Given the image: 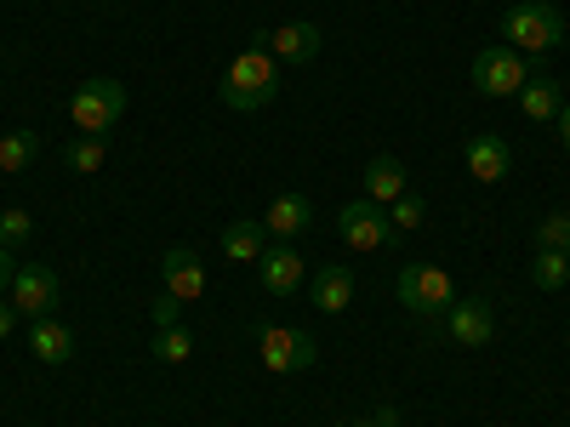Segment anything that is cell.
I'll list each match as a JSON object with an SVG mask.
<instances>
[{"label":"cell","instance_id":"obj_18","mask_svg":"<svg viewBox=\"0 0 570 427\" xmlns=\"http://www.w3.org/2000/svg\"><path fill=\"white\" fill-rule=\"evenodd\" d=\"M217 246H223L228 262H252V268H257V257L268 251V228H263V222H228Z\"/></svg>","mask_w":570,"mask_h":427},{"label":"cell","instance_id":"obj_22","mask_svg":"<svg viewBox=\"0 0 570 427\" xmlns=\"http://www.w3.org/2000/svg\"><path fill=\"white\" fill-rule=\"evenodd\" d=\"M149 354H155L160 365H183L188 354H195V337H188L183 325H171V330H155V342H149Z\"/></svg>","mask_w":570,"mask_h":427},{"label":"cell","instance_id":"obj_25","mask_svg":"<svg viewBox=\"0 0 570 427\" xmlns=\"http://www.w3.org/2000/svg\"><path fill=\"white\" fill-rule=\"evenodd\" d=\"M29 234H35V217H29V211H18V206L0 211V246H7V251H18Z\"/></svg>","mask_w":570,"mask_h":427},{"label":"cell","instance_id":"obj_4","mask_svg":"<svg viewBox=\"0 0 570 427\" xmlns=\"http://www.w3.org/2000/svg\"><path fill=\"white\" fill-rule=\"evenodd\" d=\"M542 75V58H525L513 52V46H485L480 58H473V86L485 91V98H519V86Z\"/></svg>","mask_w":570,"mask_h":427},{"label":"cell","instance_id":"obj_11","mask_svg":"<svg viewBox=\"0 0 570 427\" xmlns=\"http://www.w3.org/2000/svg\"><path fill=\"white\" fill-rule=\"evenodd\" d=\"M303 274H308V262L297 257V246H285V240H274V246L257 257V279H263L268 297H292L297 285H303Z\"/></svg>","mask_w":570,"mask_h":427},{"label":"cell","instance_id":"obj_20","mask_svg":"<svg viewBox=\"0 0 570 427\" xmlns=\"http://www.w3.org/2000/svg\"><path fill=\"white\" fill-rule=\"evenodd\" d=\"M531 285H537V291H564V285H570V251H537Z\"/></svg>","mask_w":570,"mask_h":427},{"label":"cell","instance_id":"obj_7","mask_svg":"<svg viewBox=\"0 0 570 427\" xmlns=\"http://www.w3.org/2000/svg\"><path fill=\"white\" fill-rule=\"evenodd\" d=\"M257 354H263V370L274 376H297L320 359V342L308 337V330H292V325H268L257 337Z\"/></svg>","mask_w":570,"mask_h":427},{"label":"cell","instance_id":"obj_27","mask_svg":"<svg viewBox=\"0 0 570 427\" xmlns=\"http://www.w3.org/2000/svg\"><path fill=\"white\" fill-rule=\"evenodd\" d=\"M149 319H155V330H171V325H183V302H177L171 291H160V297L149 302Z\"/></svg>","mask_w":570,"mask_h":427},{"label":"cell","instance_id":"obj_31","mask_svg":"<svg viewBox=\"0 0 570 427\" xmlns=\"http://www.w3.org/2000/svg\"><path fill=\"white\" fill-rule=\"evenodd\" d=\"M559 142H564V149H570V103L559 109Z\"/></svg>","mask_w":570,"mask_h":427},{"label":"cell","instance_id":"obj_17","mask_svg":"<svg viewBox=\"0 0 570 427\" xmlns=\"http://www.w3.org/2000/svg\"><path fill=\"white\" fill-rule=\"evenodd\" d=\"M29 348H35L40 365H69L75 359V337L58 319H29Z\"/></svg>","mask_w":570,"mask_h":427},{"label":"cell","instance_id":"obj_23","mask_svg":"<svg viewBox=\"0 0 570 427\" xmlns=\"http://www.w3.org/2000/svg\"><path fill=\"white\" fill-rule=\"evenodd\" d=\"M104 155H109V137H75L69 149H63V166L69 171H98Z\"/></svg>","mask_w":570,"mask_h":427},{"label":"cell","instance_id":"obj_5","mask_svg":"<svg viewBox=\"0 0 570 427\" xmlns=\"http://www.w3.org/2000/svg\"><path fill=\"white\" fill-rule=\"evenodd\" d=\"M400 302H405L422 325H434V319H445V308L456 302V285H451V274H445L440 262H405V268H400Z\"/></svg>","mask_w":570,"mask_h":427},{"label":"cell","instance_id":"obj_9","mask_svg":"<svg viewBox=\"0 0 570 427\" xmlns=\"http://www.w3.org/2000/svg\"><path fill=\"white\" fill-rule=\"evenodd\" d=\"M12 308L23 319H52V308H58V274L46 262H23L12 274Z\"/></svg>","mask_w":570,"mask_h":427},{"label":"cell","instance_id":"obj_6","mask_svg":"<svg viewBox=\"0 0 570 427\" xmlns=\"http://www.w3.org/2000/svg\"><path fill=\"white\" fill-rule=\"evenodd\" d=\"M337 234L348 251H389L400 240V228L389 222V206H376V200H348L337 211Z\"/></svg>","mask_w":570,"mask_h":427},{"label":"cell","instance_id":"obj_10","mask_svg":"<svg viewBox=\"0 0 570 427\" xmlns=\"http://www.w3.org/2000/svg\"><path fill=\"white\" fill-rule=\"evenodd\" d=\"M160 291H171L177 302H200L206 297V268H200V257L188 246H171L160 257Z\"/></svg>","mask_w":570,"mask_h":427},{"label":"cell","instance_id":"obj_21","mask_svg":"<svg viewBox=\"0 0 570 427\" xmlns=\"http://www.w3.org/2000/svg\"><path fill=\"white\" fill-rule=\"evenodd\" d=\"M40 155V137L35 131H12V137H0V171H29Z\"/></svg>","mask_w":570,"mask_h":427},{"label":"cell","instance_id":"obj_8","mask_svg":"<svg viewBox=\"0 0 570 427\" xmlns=\"http://www.w3.org/2000/svg\"><path fill=\"white\" fill-rule=\"evenodd\" d=\"M440 325H445V337H451L456 348H485V342L497 337V308H491L485 297H456Z\"/></svg>","mask_w":570,"mask_h":427},{"label":"cell","instance_id":"obj_26","mask_svg":"<svg viewBox=\"0 0 570 427\" xmlns=\"http://www.w3.org/2000/svg\"><path fill=\"white\" fill-rule=\"evenodd\" d=\"M422 217H428V206H422V195H411V188H405V195L389 206V222L400 228V234H411V228H422Z\"/></svg>","mask_w":570,"mask_h":427},{"label":"cell","instance_id":"obj_13","mask_svg":"<svg viewBox=\"0 0 570 427\" xmlns=\"http://www.w3.org/2000/svg\"><path fill=\"white\" fill-rule=\"evenodd\" d=\"M263 228L274 234V240H285V246H292L297 234H308V228H314V206H308V195H279V200H268V211H263Z\"/></svg>","mask_w":570,"mask_h":427},{"label":"cell","instance_id":"obj_1","mask_svg":"<svg viewBox=\"0 0 570 427\" xmlns=\"http://www.w3.org/2000/svg\"><path fill=\"white\" fill-rule=\"evenodd\" d=\"M217 98H223L228 109H240V115L268 109V103L279 98V63H274L268 46H246V52L223 69V80H217Z\"/></svg>","mask_w":570,"mask_h":427},{"label":"cell","instance_id":"obj_14","mask_svg":"<svg viewBox=\"0 0 570 427\" xmlns=\"http://www.w3.org/2000/svg\"><path fill=\"white\" fill-rule=\"evenodd\" d=\"M263 46L274 52V63H314L320 58V23H285Z\"/></svg>","mask_w":570,"mask_h":427},{"label":"cell","instance_id":"obj_24","mask_svg":"<svg viewBox=\"0 0 570 427\" xmlns=\"http://www.w3.org/2000/svg\"><path fill=\"white\" fill-rule=\"evenodd\" d=\"M537 251H570V211H548L537 222Z\"/></svg>","mask_w":570,"mask_h":427},{"label":"cell","instance_id":"obj_30","mask_svg":"<svg viewBox=\"0 0 570 427\" xmlns=\"http://www.w3.org/2000/svg\"><path fill=\"white\" fill-rule=\"evenodd\" d=\"M376 427H400V410H394V405H383V410H376Z\"/></svg>","mask_w":570,"mask_h":427},{"label":"cell","instance_id":"obj_19","mask_svg":"<svg viewBox=\"0 0 570 427\" xmlns=\"http://www.w3.org/2000/svg\"><path fill=\"white\" fill-rule=\"evenodd\" d=\"M519 109H525L531 120H542V126H548V120H559V109H564V103H559V86H553L548 75L525 80V86H519Z\"/></svg>","mask_w":570,"mask_h":427},{"label":"cell","instance_id":"obj_2","mask_svg":"<svg viewBox=\"0 0 570 427\" xmlns=\"http://www.w3.org/2000/svg\"><path fill=\"white\" fill-rule=\"evenodd\" d=\"M502 34L513 52L525 58H548L553 46H564V18L553 0H513V7L502 12Z\"/></svg>","mask_w":570,"mask_h":427},{"label":"cell","instance_id":"obj_28","mask_svg":"<svg viewBox=\"0 0 570 427\" xmlns=\"http://www.w3.org/2000/svg\"><path fill=\"white\" fill-rule=\"evenodd\" d=\"M18 319H23V314H18V308H12L7 297H0V342H7V337H12V325H18Z\"/></svg>","mask_w":570,"mask_h":427},{"label":"cell","instance_id":"obj_3","mask_svg":"<svg viewBox=\"0 0 570 427\" xmlns=\"http://www.w3.org/2000/svg\"><path fill=\"white\" fill-rule=\"evenodd\" d=\"M126 115V86L98 75V80H80L75 98H69V126L80 137H109V126Z\"/></svg>","mask_w":570,"mask_h":427},{"label":"cell","instance_id":"obj_15","mask_svg":"<svg viewBox=\"0 0 570 427\" xmlns=\"http://www.w3.org/2000/svg\"><path fill=\"white\" fill-rule=\"evenodd\" d=\"M411 188V177H405V166L394 160V155H376L371 166H365V200H376V206H394L400 195Z\"/></svg>","mask_w":570,"mask_h":427},{"label":"cell","instance_id":"obj_12","mask_svg":"<svg viewBox=\"0 0 570 427\" xmlns=\"http://www.w3.org/2000/svg\"><path fill=\"white\" fill-rule=\"evenodd\" d=\"M508 171H513V149H508L497 131L468 137V177H473V182H502Z\"/></svg>","mask_w":570,"mask_h":427},{"label":"cell","instance_id":"obj_16","mask_svg":"<svg viewBox=\"0 0 570 427\" xmlns=\"http://www.w3.org/2000/svg\"><path fill=\"white\" fill-rule=\"evenodd\" d=\"M354 302V274H348V262H325L320 274H314V308L320 314H343Z\"/></svg>","mask_w":570,"mask_h":427},{"label":"cell","instance_id":"obj_32","mask_svg":"<svg viewBox=\"0 0 570 427\" xmlns=\"http://www.w3.org/2000/svg\"><path fill=\"white\" fill-rule=\"evenodd\" d=\"M360 427H376V421H360Z\"/></svg>","mask_w":570,"mask_h":427},{"label":"cell","instance_id":"obj_29","mask_svg":"<svg viewBox=\"0 0 570 427\" xmlns=\"http://www.w3.org/2000/svg\"><path fill=\"white\" fill-rule=\"evenodd\" d=\"M12 274H18V268H12V251L0 246V291H7V285H12Z\"/></svg>","mask_w":570,"mask_h":427}]
</instances>
